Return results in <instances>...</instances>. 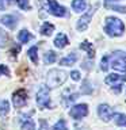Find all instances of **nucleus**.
Wrapping results in <instances>:
<instances>
[{"instance_id":"f257e3e1","label":"nucleus","mask_w":126,"mask_h":130,"mask_svg":"<svg viewBox=\"0 0 126 130\" xmlns=\"http://www.w3.org/2000/svg\"><path fill=\"white\" fill-rule=\"evenodd\" d=\"M104 31L108 37H119V35L123 34V31H125V24L119 18L108 16L107 20H106Z\"/></svg>"},{"instance_id":"b1692460","label":"nucleus","mask_w":126,"mask_h":130,"mask_svg":"<svg viewBox=\"0 0 126 130\" xmlns=\"http://www.w3.org/2000/svg\"><path fill=\"white\" fill-rule=\"evenodd\" d=\"M7 42H8V35H7V32L0 28V47H4V46L7 45Z\"/></svg>"},{"instance_id":"393cba45","label":"nucleus","mask_w":126,"mask_h":130,"mask_svg":"<svg viewBox=\"0 0 126 130\" xmlns=\"http://www.w3.org/2000/svg\"><path fill=\"white\" fill-rule=\"evenodd\" d=\"M16 4H18L19 8H22L23 11L30 10V2H28V0H16Z\"/></svg>"},{"instance_id":"ddd939ff","label":"nucleus","mask_w":126,"mask_h":130,"mask_svg":"<svg viewBox=\"0 0 126 130\" xmlns=\"http://www.w3.org/2000/svg\"><path fill=\"white\" fill-rule=\"evenodd\" d=\"M68 43H69V41H68V37L65 35V34H62V32H58V34L56 35V38H54V46H56V47L64 49Z\"/></svg>"},{"instance_id":"f03ea898","label":"nucleus","mask_w":126,"mask_h":130,"mask_svg":"<svg viewBox=\"0 0 126 130\" xmlns=\"http://www.w3.org/2000/svg\"><path fill=\"white\" fill-rule=\"evenodd\" d=\"M67 73L61 69H52L50 72L48 73V79H46V87L50 89V88H56V87H60L65 83L67 80Z\"/></svg>"},{"instance_id":"7ed1b4c3","label":"nucleus","mask_w":126,"mask_h":130,"mask_svg":"<svg viewBox=\"0 0 126 130\" xmlns=\"http://www.w3.org/2000/svg\"><path fill=\"white\" fill-rule=\"evenodd\" d=\"M110 64L115 71L126 72V53L125 52H114L110 56Z\"/></svg>"},{"instance_id":"423d86ee","label":"nucleus","mask_w":126,"mask_h":130,"mask_svg":"<svg viewBox=\"0 0 126 130\" xmlns=\"http://www.w3.org/2000/svg\"><path fill=\"white\" fill-rule=\"evenodd\" d=\"M27 103V92L26 89H18L12 93V104H14L15 108H20L23 106H26Z\"/></svg>"},{"instance_id":"6e6552de","label":"nucleus","mask_w":126,"mask_h":130,"mask_svg":"<svg viewBox=\"0 0 126 130\" xmlns=\"http://www.w3.org/2000/svg\"><path fill=\"white\" fill-rule=\"evenodd\" d=\"M69 114H71V117L73 118V119H81V118L87 117V114H88V106L87 104H83V103L75 104L71 108Z\"/></svg>"},{"instance_id":"cd10ccee","label":"nucleus","mask_w":126,"mask_h":130,"mask_svg":"<svg viewBox=\"0 0 126 130\" xmlns=\"http://www.w3.org/2000/svg\"><path fill=\"white\" fill-rule=\"evenodd\" d=\"M108 64H110V56H104L103 58H102L100 61V68H102V71H107L108 69Z\"/></svg>"},{"instance_id":"4468645a","label":"nucleus","mask_w":126,"mask_h":130,"mask_svg":"<svg viewBox=\"0 0 126 130\" xmlns=\"http://www.w3.org/2000/svg\"><path fill=\"white\" fill-rule=\"evenodd\" d=\"M34 37L31 35V32H28L26 28H23V30H20L19 31V34H18V41L20 43H27L28 41H31Z\"/></svg>"},{"instance_id":"5701e85b","label":"nucleus","mask_w":126,"mask_h":130,"mask_svg":"<svg viewBox=\"0 0 126 130\" xmlns=\"http://www.w3.org/2000/svg\"><path fill=\"white\" fill-rule=\"evenodd\" d=\"M43 61H45L46 64H54L56 61H57V54H56L54 52L49 50V52H46V54H45Z\"/></svg>"},{"instance_id":"39448f33","label":"nucleus","mask_w":126,"mask_h":130,"mask_svg":"<svg viewBox=\"0 0 126 130\" xmlns=\"http://www.w3.org/2000/svg\"><path fill=\"white\" fill-rule=\"evenodd\" d=\"M37 104L41 108H50V93L48 87L39 88V91L37 92Z\"/></svg>"},{"instance_id":"aec40b11","label":"nucleus","mask_w":126,"mask_h":130,"mask_svg":"<svg viewBox=\"0 0 126 130\" xmlns=\"http://www.w3.org/2000/svg\"><path fill=\"white\" fill-rule=\"evenodd\" d=\"M10 112V102L6 99L0 100V117H4Z\"/></svg>"},{"instance_id":"c756f323","label":"nucleus","mask_w":126,"mask_h":130,"mask_svg":"<svg viewBox=\"0 0 126 130\" xmlns=\"http://www.w3.org/2000/svg\"><path fill=\"white\" fill-rule=\"evenodd\" d=\"M39 130H49V125L46 119H41L39 121Z\"/></svg>"},{"instance_id":"a211bd4d","label":"nucleus","mask_w":126,"mask_h":130,"mask_svg":"<svg viewBox=\"0 0 126 130\" xmlns=\"http://www.w3.org/2000/svg\"><path fill=\"white\" fill-rule=\"evenodd\" d=\"M104 7L108 8V10H113V11H117V12L126 14V7H125V6H117V4H111L108 0H106V2H104Z\"/></svg>"},{"instance_id":"2f4dec72","label":"nucleus","mask_w":126,"mask_h":130,"mask_svg":"<svg viewBox=\"0 0 126 130\" xmlns=\"http://www.w3.org/2000/svg\"><path fill=\"white\" fill-rule=\"evenodd\" d=\"M6 8V4H4V0H0V10H4Z\"/></svg>"},{"instance_id":"bb28decb","label":"nucleus","mask_w":126,"mask_h":130,"mask_svg":"<svg viewBox=\"0 0 126 130\" xmlns=\"http://www.w3.org/2000/svg\"><path fill=\"white\" fill-rule=\"evenodd\" d=\"M81 92H83V93H91L92 92L91 81H89V80H85L83 83V85H81Z\"/></svg>"},{"instance_id":"a878e982","label":"nucleus","mask_w":126,"mask_h":130,"mask_svg":"<svg viewBox=\"0 0 126 130\" xmlns=\"http://www.w3.org/2000/svg\"><path fill=\"white\" fill-rule=\"evenodd\" d=\"M53 130H68L67 122H65L64 119H60L54 126H53Z\"/></svg>"},{"instance_id":"0eeeda50","label":"nucleus","mask_w":126,"mask_h":130,"mask_svg":"<svg viewBox=\"0 0 126 130\" xmlns=\"http://www.w3.org/2000/svg\"><path fill=\"white\" fill-rule=\"evenodd\" d=\"M96 112H98V115H99V118H100V119L103 121V122L111 121V119H113V117H114L113 108L110 107L108 104H106V103H102V104L98 106Z\"/></svg>"},{"instance_id":"9d476101","label":"nucleus","mask_w":126,"mask_h":130,"mask_svg":"<svg viewBox=\"0 0 126 130\" xmlns=\"http://www.w3.org/2000/svg\"><path fill=\"white\" fill-rule=\"evenodd\" d=\"M123 81H126V76H121V75H117V73H111V75L106 76L104 79V83L106 84H118V83H123Z\"/></svg>"},{"instance_id":"9b49d317","label":"nucleus","mask_w":126,"mask_h":130,"mask_svg":"<svg viewBox=\"0 0 126 130\" xmlns=\"http://www.w3.org/2000/svg\"><path fill=\"white\" fill-rule=\"evenodd\" d=\"M0 22H2V24H4L6 27L11 28V30H14V28L16 27V18L14 15H4L2 16V19H0Z\"/></svg>"},{"instance_id":"f8f14e48","label":"nucleus","mask_w":126,"mask_h":130,"mask_svg":"<svg viewBox=\"0 0 126 130\" xmlns=\"http://www.w3.org/2000/svg\"><path fill=\"white\" fill-rule=\"evenodd\" d=\"M79 60V56L76 54V53H69L67 57H64V58L60 60V64L62 65V67H72L73 64L76 62V61Z\"/></svg>"},{"instance_id":"4be33fe9","label":"nucleus","mask_w":126,"mask_h":130,"mask_svg":"<svg viewBox=\"0 0 126 130\" xmlns=\"http://www.w3.org/2000/svg\"><path fill=\"white\" fill-rule=\"evenodd\" d=\"M20 127H22V130H35V123L33 119H30V118H26V119L22 122Z\"/></svg>"},{"instance_id":"412c9836","label":"nucleus","mask_w":126,"mask_h":130,"mask_svg":"<svg viewBox=\"0 0 126 130\" xmlns=\"http://www.w3.org/2000/svg\"><path fill=\"white\" fill-rule=\"evenodd\" d=\"M28 58H30L34 64H38V46H33L28 49Z\"/></svg>"},{"instance_id":"1a4fd4ad","label":"nucleus","mask_w":126,"mask_h":130,"mask_svg":"<svg viewBox=\"0 0 126 130\" xmlns=\"http://www.w3.org/2000/svg\"><path fill=\"white\" fill-rule=\"evenodd\" d=\"M49 11H50L52 15L58 16V18H64L67 16V8L60 6L56 0H49Z\"/></svg>"},{"instance_id":"dca6fc26","label":"nucleus","mask_w":126,"mask_h":130,"mask_svg":"<svg viewBox=\"0 0 126 130\" xmlns=\"http://www.w3.org/2000/svg\"><path fill=\"white\" fill-rule=\"evenodd\" d=\"M54 31V26L50 23V22H43V24L41 26V34L42 35H52V32Z\"/></svg>"},{"instance_id":"7c9ffc66","label":"nucleus","mask_w":126,"mask_h":130,"mask_svg":"<svg viewBox=\"0 0 126 130\" xmlns=\"http://www.w3.org/2000/svg\"><path fill=\"white\" fill-rule=\"evenodd\" d=\"M2 75H6V76L10 75V71H8L7 65H0V76Z\"/></svg>"},{"instance_id":"6ab92c4d","label":"nucleus","mask_w":126,"mask_h":130,"mask_svg":"<svg viewBox=\"0 0 126 130\" xmlns=\"http://www.w3.org/2000/svg\"><path fill=\"white\" fill-rule=\"evenodd\" d=\"M80 47L88 53L89 58H93V56H95V49H93V45L91 42H83V43L80 45Z\"/></svg>"},{"instance_id":"f3484780","label":"nucleus","mask_w":126,"mask_h":130,"mask_svg":"<svg viewBox=\"0 0 126 130\" xmlns=\"http://www.w3.org/2000/svg\"><path fill=\"white\" fill-rule=\"evenodd\" d=\"M114 122H115L117 126H121V127H126V114H114Z\"/></svg>"},{"instance_id":"c85d7f7f","label":"nucleus","mask_w":126,"mask_h":130,"mask_svg":"<svg viewBox=\"0 0 126 130\" xmlns=\"http://www.w3.org/2000/svg\"><path fill=\"white\" fill-rule=\"evenodd\" d=\"M71 77H72V80H73V81H80V79H81L80 71H72Z\"/></svg>"},{"instance_id":"20e7f679","label":"nucleus","mask_w":126,"mask_h":130,"mask_svg":"<svg viewBox=\"0 0 126 130\" xmlns=\"http://www.w3.org/2000/svg\"><path fill=\"white\" fill-rule=\"evenodd\" d=\"M98 7H99V4H93V6L89 8V10L85 12V14L81 16V18L77 20V23H76V28L79 31H84V30H87V27H88V24L89 22H91V18H92V15L95 14V11L98 10Z\"/></svg>"},{"instance_id":"2eb2a0df","label":"nucleus","mask_w":126,"mask_h":130,"mask_svg":"<svg viewBox=\"0 0 126 130\" xmlns=\"http://www.w3.org/2000/svg\"><path fill=\"white\" fill-rule=\"evenodd\" d=\"M87 8L85 0H73L72 2V10L75 12H83Z\"/></svg>"},{"instance_id":"473e14b6","label":"nucleus","mask_w":126,"mask_h":130,"mask_svg":"<svg viewBox=\"0 0 126 130\" xmlns=\"http://www.w3.org/2000/svg\"><path fill=\"white\" fill-rule=\"evenodd\" d=\"M7 2H8V3H11V2H12V0H7Z\"/></svg>"}]
</instances>
